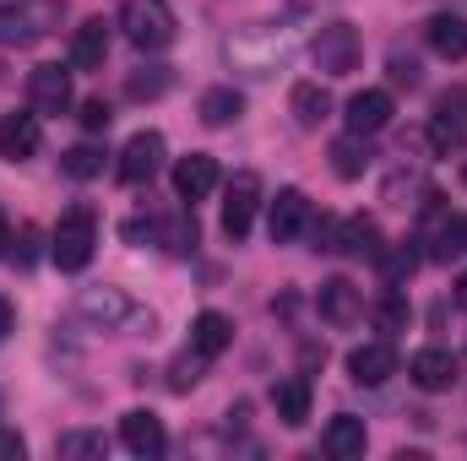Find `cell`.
Masks as SVG:
<instances>
[{
	"label": "cell",
	"mask_w": 467,
	"mask_h": 461,
	"mask_svg": "<svg viewBox=\"0 0 467 461\" xmlns=\"http://www.w3.org/2000/svg\"><path fill=\"white\" fill-rule=\"evenodd\" d=\"M66 5L60 0H5L0 5V49H27L60 27Z\"/></svg>",
	"instance_id": "obj_1"
},
{
	"label": "cell",
	"mask_w": 467,
	"mask_h": 461,
	"mask_svg": "<svg viewBox=\"0 0 467 461\" xmlns=\"http://www.w3.org/2000/svg\"><path fill=\"white\" fill-rule=\"evenodd\" d=\"M93 250H99V218H93V207H71L55 233H49V255H55V266L60 271H82L88 261H93Z\"/></svg>",
	"instance_id": "obj_2"
},
{
	"label": "cell",
	"mask_w": 467,
	"mask_h": 461,
	"mask_svg": "<svg viewBox=\"0 0 467 461\" xmlns=\"http://www.w3.org/2000/svg\"><path fill=\"white\" fill-rule=\"evenodd\" d=\"M119 27H125V38L141 55H158V49L174 44V11H169V0H125L119 5Z\"/></svg>",
	"instance_id": "obj_3"
},
{
	"label": "cell",
	"mask_w": 467,
	"mask_h": 461,
	"mask_svg": "<svg viewBox=\"0 0 467 461\" xmlns=\"http://www.w3.org/2000/svg\"><path fill=\"white\" fill-rule=\"evenodd\" d=\"M310 55H316V66H321V77H348L353 66H358V27H353V22H327V27L316 33Z\"/></svg>",
	"instance_id": "obj_4"
},
{
	"label": "cell",
	"mask_w": 467,
	"mask_h": 461,
	"mask_svg": "<svg viewBox=\"0 0 467 461\" xmlns=\"http://www.w3.org/2000/svg\"><path fill=\"white\" fill-rule=\"evenodd\" d=\"M255 207H261V174H255V169H239L229 179V190H223V233H229L234 244L250 233Z\"/></svg>",
	"instance_id": "obj_5"
},
{
	"label": "cell",
	"mask_w": 467,
	"mask_h": 461,
	"mask_svg": "<svg viewBox=\"0 0 467 461\" xmlns=\"http://www.w3.org/2000/svg\"><path fill=\"white\" fill-rule=\"evenodd\" d=\"M27 104L33 115H66L71 109V66H33L27 71Z\"/></svg>",
	"instance_id": "obj_6"
},
{
	"label": "cell",
	"mask_w": 467,
	"mask_h": 461,
	"mask_svg": "<svg viewBox=\"0 0 467 461\" xmlns=\"http://www.w3.org/2000/svg\"><path fill=\"white\" fill-rule=\"evenodd\" d=\"M158 169H163V136L158 130H136L125 141V152H119V179L125 185H147Z\"/></svg>",
	"instance_id": "obj_7"
},
{
	"label": "cell",
	"mask_w": 467,
	"mask_h": 461,
	"mask_svg": "<svg viewBox=\"0 0 467 461\" xmlns=\"http://www.w3.org/2000/svg\"><path fill=\"white\" fill-rule=\"evenodd\" d=\"M310 229V196L305 190H277V201H272V212H266V233H272V244H294L299 233Z\"/></svg>",
	"instance_id": "obj_8"
},
{
	"label": "cell",
	"mask_w": 467,
	"mask_h": 461,
	"mask_svg": "<svg viewBox=\"0 0 467 461\" xmlns=\"http://www.w3.org/2000/svg\"><path fill=\"white\" fill-rule=\"evenodd\" d=\"M77 310H82L93 326H104V332H115V326H125V321H136V304H130L119 288H109V282L82 288V293H77Z\"/></svg>",
	"instance_id": "obj_9"
},
{
	"label": "cell",
	"mask_w": 467,
	"mask_h": 461,
	"mask_svg": "<svg viewBox=\"0 0 467 461\" xmlns=\"http://www.w3.org/2000/svg\"><path fill=\"white\" fill-rule=\"evenodd\" d=\"M119 440H125V451H130V456H163V451H169L163 418H158V413H147V407H130V413L119 418Z\"/></svg>",
	"instance_id": "obj_10"
},
{
	"label": "cell",
	"mask_w": 467,
	"mask_h": 461,
	"mask_svg": "<svg viewBox=\"0 0 467 461\" xmlns=\"http://www.w3.org/2000/svg\"><path fill=\"white\" fill-rule=\"evenodd\" d=\"M218 190V158H207V152H191V158H180L174 163V196L180 201H207Z\"/></svg>",
	"instance_id": "obj_11"
},
{
	"label": "cell",
	"mask_w": 467,
	"mask_h": 461,
	"mask_svg": "<svg viewBox=\"0 0 467 461\" xmlns=\"http://www.w3.org/2000/svg\"><path fill=\"white\" fill-rule=\"evenodd\" d=\"M316 310H321L327 326H353V321L364 315V293L353 288L348 277H327L321 293H316Z\"/></svg>",
	"instance_id": "obj_12"
},
{
	"label": "cell",
	"mask_w": 467,
	"mask_h": 461,
	"mask_svg": "<svg viewBox=\"0 0 467 461\" xmlns=\"http://www.w3.org/2000/svg\"><path fill=\"white\" fill-rule=\"evenodd\" d=\"M229 60L244 66V77H272L288 60V38L283 33H261V49H250L244 38H229Z\"/></svg>",
	"instance_id": "obj_13"
},
{
	"label": "cell",
	"mask_w": 467,
	"mask_h": 461,
	"mask_svg": "<svg viewBox=\"0 0 467 461\" xmlns=\"http://www.w3.org/2000/svg\"><path fill=\"white\" fill-rule=\"evenodd\" d=\"M343 119H348V130H358V136L386 130V125H391V93H386V87H364V93H353L348 104H343Z\"/></svg>",
	"instance_id": "obj_14"
},
{
	"label": "cell",
	"mask_w": 467,
	"mask_h": 461,
	"mask_svg": "<svg viewBox=\"0 0 467 461\" xmlns=\"http://www.w3.org/2000/svg\"><path fill=\"white\" fill-rule=\"evenodd\" d=\"M408 374H413L419 391H451V385H457V358H451L446 347H419V353L408 358Z\"/></svg>",
	"instance_id": "obj_15"
},
{
	"label": "cell",
	"mask_w": 467,
	"mask_h": 461,
	"mask_svg": "<svg viewBox=\"0 0 467 461\" xmlns=\"http://www.w3.org/2000/svg\"><path fill=\"white\" fill-rule=\"evenodd\" d=\"M348 374L358 385H386L397 374V347L391 343H364L348 353Z\"/></svg>",
	"instance_id": "obj_16"
},
{
	"label": "cell",
	"mask_w": 467,
	"mask_h": 461,
	"mask_svg": "<svg viewBox=\"0 0 467 461\" xmlns=\"http://www.w3.org/2000/svg\"><path fill=\"white\" fill-rule=\"evenodd\" d=\"M104 55H109V22L93 16L71 38V71H104Z\"/></svg>",
	"instance_id": "obj_17"
},
{
	"label": "cell",
	"mask_w": 467,
	"mask_h": 461,
	"mask_svg": "<svg viewBox=\"0 0 467 461\" xmlns=\"http://www.w3.org/2000/svg\"><path fill=\"white\" fill-rule=\"evenodd\" d=\"M38 141H44L38 115H5V119H0V158L22 163V158H33V152H38Z\"/></svg>",
	"instance_id": "obj_18"
},
{
	"label": "cell",
	"mask_w": 467,
	"mask_h": 461,
	"mask_svg": "<svg viewBox=\"0 0 467 461\" xmlns=\"http://www.w3.org/2000/svg\"><path fill=\"white\" fill-rule=\"evenodd\" d=\"M424 38H430V49H435L441 60H467V16H457V11L430 16V22H424Z\"/></svg>",
	"instance_id": "obj_19"
},
{
	"label": "cell",
	"mask_w": 467,
	"mask_h": 461,
	"mask_svg": "<svg viewBox=\"0 0 467 461\" xmlns=\"http://www.w3.org/2000/svg\"><path fill=\"white\" fill-rule=\"evenodd\" d=\"M364 418H353V413H337L332 424H327V435H321V451L327 456H337V461H353V456H364Z\"/></svg>",
	"instance_id": "obj_20"
},
{
	"label": "cell",
	"mask_w": 467,
	"mask_h": 461,
	"mask_svg": "<svg viewBox=\"0 0 467 461\" xmlns=\"http://www.w3.org/2000/svg\"><path fill=\"white\" fill-rule=\"evenodd\" d=\"M229 343H234V321L223 310H202V315L191 321V347H196L202 358H218Z\"/></svg>",
	"instance_id": "obj_21"
},
{
	"label": "cell",
	"mask_w": 467,
	"mask_h": 461,
	"mask_svg": "<svg viewBox=\"0 0 467 461\" xmlns=\"http://www.w3.org/2000/svg\"><path fill=\"white\" fill-rule=\"evenodd\" d=\"M272 407H277V418H283L288 429H299V424L310 418V380H305V374L277 380V385H272Z\"/></svg>",
	"instance_id": "obj_22"
},
{
	"label": "cell",
	"mask_w": 467,
	"mask_h": 461,
	"mask_svg": "<svg viewBox=\"0 0 467 461\" xmlns=\"http://www.w3.org/2000/svg\"><path fill=\"white\" fill-rule=\"evenodd\" d=\"M337 250H348V255H364V261H380V229L369 223V218H348V223H337Z\"/></svg>",
	"instance_id": "obj_23"
},
{
	"label": "cell",
	"mask_w": 467,
	"mask_h": 461,
	"mask_svg": "<svg viewBox=\"0 0 467 461\" xmlns=\"http://www.w3.org/2000/svg\"><path fill=\"white\" fill-rule=\"evenodd\" d=\"M288 104H294V119H299L305 130H316L321 119L332 115V98H327V87H321V82H299V87L288 93Z\"/></svg>",
	"instance_id": "obj_24"
},
{
	"label": "cell",
	"mask_w": 467,
	"mask_h": 461,
	"mask_svg": "<svg viewBox=\"0 0 467 461\" xmlns=\"http://www.w3.org/2000/svg\"><path fill=\"white\" fill-rule=\"evenodd\" d=\"M364 169H369V147H364L358 130H348V136L332 147V174H337V179H358Z\"/></svg>",
	"instance_id": "obj_25"
},
{
	"label": "cell",
	"mask_w": 467,
	"mask_h": 461,
	"mask_svg": "<svg viewBox=\"0 0 467 461\" xmlns=\"http://www.w3.org/2000/svg\"><path fill=\"white\" fill-rule=\"evenodd\" d=\"M55 456L66 461H88V456H109V440L99 435V429H66L60 440H55Z\"/></svg>",
	"instance_id": "obj_26"
},
{
	"label": "cell",
	"mask_w": 467,
	"mask_h": 461,
	"mask_svg": "<svg viewBox=\"0 0 467 461\" xmlns=\"http://www.w3.org/2000/svg\"><path fill=\"white\" fill-rule=\"evenodd\" d=\"M430 255H435V261H451V255H467V218H462V212L441 218V229H435V239H430Z\"/></svg>",
	"instance_id": "obj_27"
},
{
	"label": "cell",
	"mask_w": 467,
	"mask_h": 461,
	"mask_svg": "<svg viewBox=\"0 0 467 461\" xmlns=\"http://www.w3.org/2000/svg\"><path fill=\"white\" fill-rule=\"evenodd\" d=\"M239 115H244V98H239L234 87H207V93H202V119H207V125H234Z\"/></svg>",
	"instance_id": "obj_28"
},
{
	"label": "cell",
	"mask_w": 467,
	"mask_h": 461,
	"mask_svg": "<svg viewBox=\"0 0 467 461\" xmlns=\"http://www.w3.org/2000/svg\"><path fill=\"white\" fill-rule=\"evenodd\" d=\"M169 66H141V71H130V82H125V93L136 98V104H152V98H163L169 93Z\"/></svg>",
	"instance_id": "obj_29"
},
{
	"label": "cell",
	"mask_w": 467,
	"mask_h": 461,
	"mask_svg": "<svg viewBox=\"0 0 467 461\" xmlns=\"http://www.w3.org/2000/svg\"><path fill=\"white\" fill-rule=\"evenodd\" d=\"M60 169H66L71 179H99V174H104V147L82 141V147H71V152L60 158Z\"/></svg>",
	"instance_id": "obj_30"
},
{
	"label": "cell",
	"mask_w": 467,
	"mask_h": 461,
	"mask_svg": "<svg viewBox=\"0 0 467 461\" xmlns=\"http://www.w3.org/2000/svg\"><path fill=\"white\" fill-rule=\"evenodd\" d=\"M202 374H207V358L191 347V353H180V358L169 364V391H180V396H185V391H196V385H202Z\"/></svg>",
	"instance_id": "obj_31"
},
{
	"label": "cell",
	"mask_w": 467,
	"mask_h": 461,
	"mask_svg": "<svg viewBox=\"0 0 467 461\" xmlns=\"http://www.w3.org/2000/svg\"><path fill=\"white\" fill-rule=\"evenodd\" d=\"M462 125H457V119L446 115V109H435V119H430V147H435V152H457V147H462Z\"/></svg>",
	"instance_id": "obj_32"
},
{
	"label": "cell",
	"mask_w": 467,
	"mask_h": 461,
	"mask_svg": "<svg viewBox=\"0 0 467 461\" xmlns=\"http://www.w3.org/2000/svg\"><path fill=\"white\" fill-rule=\"evenodd\" d=\"M380 261H386V277L391 282H402V277H413V266H419V250H408V239H402V250H380Z\"/></svg>",
	"instance_id": "obj_33"
},
{
	"label": "cell",
	"mask_w": 467,
	"mask_h": 461,
	"mask_svg": "<svg viewBox=\"0 0 467 461\" xmlns=\"http://www.w3.org/2000/svg\"><path fill=\"white\" fill-rule=\"evenodd\" d=\"M375 321H380V326H386V332H402V326H408V304H402V299H397V293H391V299H386V304H380V310H375Z\"/></svg>",
	"instance_id": "obj_34"
},
{
	"label": "cell",
	"mask_w": 467,
	"mask_h": 461,
	"mask_svg": "<svg viewBox=\"0 0 467 461\" xmlns=\"http://www.w3.org/2000/svg\"><path fill=\"white\" fill-rule=\"evenodd\" d=\"M109 104H104V98H88V104H82V130H93V136H99V130H109Z\"/></svg>",
	"instance_id": "obj_35"
},
{
	"label": "cell",
	"mask_w": 467,
	"mask_h": 461,
	"mask_svg": "<svg viewBox=\"0 0 467 461\" xmlns=\"http://www.w3.org/2000/svg\"><path fill=\"white\" fill-rule=\"evenodd\" d=\"M27 456V440L16 429H0V461H22Z\"/></svg>",
	"instance_id": "obj_36"
},
{
	"label": "cell",
	"mask_w": 467,
	"mask_h": 461,
	"mask_svg": "<svg viewBox=\"0 0 467 461\" xmlns=\"http://www.w3.org/2000/svg\"><path fill=\"white\" fill-rule=\"evenodd\" d=\"M435 109H446V115H451V119H457V125L467 130V87H457V93H446V98H441Z\"/></svg>",
	"instance_id": "obj_37"
},
{
	"label": "cell",
	"mask_w": 467,
	"mask_h": 461,
	"mask_svg": "<svg viewBox=\"0 0 467 461\" xmlns=\"http://www.w3.org/2000/svg\"><path fill=\"white\" fill-rule=\"evenodd\" d=\"M391 77H397L402 87H419V60H408V55H391Z\"/></svg>",
	"instance_id": "obj_38"
},
{
	"label": "cell",
	"mask_w": 467,
	"mask_h": 461,
	"mask_svg": "<svg viewBox=\"0 0 467 461\" xmlns=\"http://www.w3.org/2000/svg\"><path fill=\"white\" fill-rule=\"evenodd\" d=\"M11 326H16V310H11V304H5V299H0V343H5V337H11Z\"/></svg>",
	"instance_id": "obj_39"
},
{
	"label": "cell",
	"mask_w": 467,
	"mask_h": 461,
	"mask_svg": "<svg viewBox=\"0 0 467 461\" xmlns=\"http://www.w3.org/2000/svg\"><path fill=\"white\" fill-rule=\"evenodd\" d=\"M451 293H457V304H462V310H467V271H462V277H457V288H451Z\"/></svg>",
	"instance_id": "obj_40"
},
{
	"label": "cell",
	"mask_w": 467,
	"mask_h": 461,
	"mask_svg": "<svg viewBox=\"0 0 467 461\" xmlns=\"http://www.w3.org/2000/svg\"><path fill=\"white\" fill-rule=\"evenodd\" d=\"M11 250V229H5V218H0V255Z\"/></svg>",
	"instance_id": "obj_41"
},
{
	"label": "cell",
	"mask_w": 467,
	"mask_h": 461,
	"mask_svg": "<svg viewBox=\"0 0 467 461\" xmlns=\"http://www.w3.org/2000/svg\"><path fill=\"white\" fill-rule=\"evenodd\" d=\"M462 185H467V163H462Z\"/></svg>",
	"instance_id": "obj_42"
}]
</instances>
